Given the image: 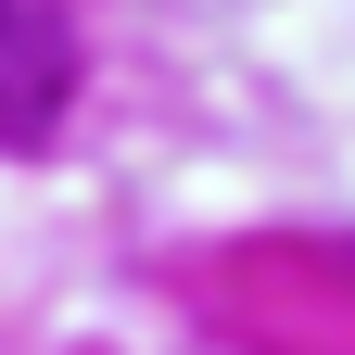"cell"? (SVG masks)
Listing matches in <instances>:
<instances>
[{
  "instance_id": "1",
  "label": "cell",
  "mask_w": 355,
  "mask_h": 355,
  "mask_svg": "<svg viewBox=\"0 0 355 355\" xmlns=\"http://www.w3.org/2000/svg\"><path fill=\"white\" fill-rule=\"evenodd\" d=\"M76 102V13L64 0H0V153H38Z\"/></svg>"
}]
</instances>
